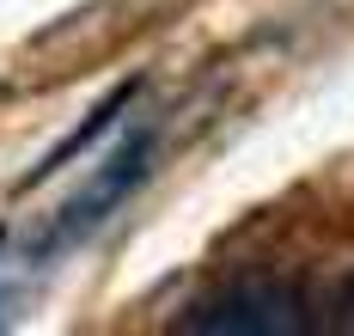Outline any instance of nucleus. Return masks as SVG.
I'll list each match as a JSON object with an SVG mask.
<instances>
[{
  "label": "nucleus",
  "instance_id": "f257e3e1",
  "mask_svg": "<svg viewBox=\"0 0 354 336\" xmlns=\"http://www.w3.org/2000/svg\"><path fill=\"white\" fill-rule=\"evenodd\" d=\"M183 330H196V336H293V330H312V312H306V294L293 281L239 275L220 294L196 299L183 312Z\"/></svg>",
  "mask_w": 354,
  "mask_h": 336
},
{
  "label": "nucleus",
  "instance_id": "f03ea898",
  "mask_svg": "<svg viewBox=\"0 0 354 336\" xmlns=\"http://www.w3.org/2000/svg\"><path fill=\"white\" fill-rule=\"evenodd\" d=\"M153 171V129H135V135H122L116 147H110V159L86 178V184L73 189L68 202H62V214L49 221V232H43V257L49 251H68V245H80L86 232H98V226L141 189V178Z\"/></svg>",
  "mask_w": 354,
  "mask_h": 336
},
{
  "label": "nucleus",
  "instance_id": "7ed1b4c3",
  "mask_svg": "<svg viewBox=\"0 0 354 336\" xmlns=\"http://www.w3.org/2000/svg\"><path fill=\"white\" fill-rule=\"evenodd\" d=\"M135 92H141L135 80H129V86H116V92H110L104 104H98V111H92V116H86V122H80V129H73L68 141H55V147L43 153V165H31V171L19 178V189H31V184H43V178H55V171L68 165L73 153H86V147H92V141H98V135H104V129H116V116H122V111H129V104H135Z\"/></svg>",
  "mask_w": 354,
  "mask_h": 336
},
{
  "label": "nucleus",
  "instance_id": "20e7f679",
  "mask_svg": "<svg viewBox=\"0 0 354 336\" xmlns=\"http://www.w3.org/2000/svg\"><path fill=\"white\" fill-rule=\"evenodd\" d=\"M330 324L336 330H354V269L336 281V294H330Z\"/></svg>",
  "mask_w": 354,
  "mask_h": 336
}]
</instances>
